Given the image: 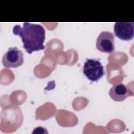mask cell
I'll use <instances>...</instances> for the list:
<instances>
[{
  "instance_id": "1",
  "label": "cell",
  "mask_w": 134,
  "mask_h": 134,
  "mask_svg": "<svg viewBox=\"0 0 134 134\" xmlns=\"http://www.w3.org/2000/svg\"><path fill=\"white\" fill-rule=\"evenodd\" d=\"M15 35L19 36L23 43L26 51L31 54L34 51L43 50L46 38L44 28L39 24L24 23L23 27L15 25L13 29Z\"/></svg>"
},
{
  "instance_id": "2",
  "label": "cell",
  "mask_w": 134,
  "mask_h": 134,
  "mask_svg": "<svg viewBox=\"0 0 134 134\" xmlns=\"http://www.w3.org/2000/svg\"><path fill=\"white\" fill-rule=\"evenodd\" d=\"M83 73L91 82H97L105 74L104 67L99 60L87 58L83 67Z\"/></svg>"
},
{
  "instance_id": "3",
  "label": "cell",
  "mask_w": 134,
  "mask_h": 134,
  "mask_svg": "<svg viewBox=\"0 0 134 134\" xmlns=\"http://www.w3.org/2000/svg\"><path fill=\"white\" fill-rule=\"evenodd\" d=\"M24 63V54L16 47H10L2 58V63L6 68H16Z\"/></svg>"
},
{
  "instance_id": "4",
  "label": "cell",
  "mask_w": 134,
  "mask_h": 134,
  "mask_svg": "<svg viewBox=\"0 0 134 134\" xmlns=\"http://www.w3.org/2000/svg\"><path fill=\"white\" fill-rule=\"evenodd\" d=\"M114 36L109 31H102L98 35L96 42L97 49L102 52L111 53L115 51Z\"/></svg>"
},
{
  "instance_id": "5",
  "label": "cell",
  "mask_w": 134,
  "mask_h": 134,
  "mask_svg": "<svg viewBox=\"0 0 134 134\" xmlns=\"http://www.w3.org/2000/svg\"><path fill=\"white\" fill-rule=\"evenodd\" d=\"M114 32L121 40H131L134 36V23L116 22L114 24Z\"/></svg>"
},
{
  "instance_id": "6",
  "label": "cell",
  "mask_w": 134,
  "mask_h": 134,
  "mask_svg": "<svg viewBox=\"0 0 134 134\" xmlns=\"http://www.w3.org/2000/svg\"><path fill=\"white\" fill-rule=\"evenodd\" d=\"M129 88L122 83L114 84L110 89L109 95L116 102H122L130 95Z\"/></svg>"
}]
</instances>
